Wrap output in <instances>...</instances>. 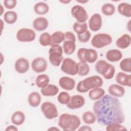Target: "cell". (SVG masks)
<instances>
[{
	"label": "cell",
	"instance_id": "obj_1",
	"mask_svg": "<svg viewBox=\"0 0 131 131\" xmlns=\"http://www.w3.org/2000/svg\"><path fill=\"white\" fill-rule=\"evenodd\" d=\"M93 110L97 122L101 125L121 124L125 120L120 101L111 95L106 94L97 100L93 104Z\"/></svg>",
	"mask_w": 131,
	"mask_h": 131
},
{
	"label": "cell",
	"instance_id": "obj_2",
	"mask_svg": "<svg viewBox=\"0 0 131 131\" xmlns=\"http://www.w3.org/2000/svg\"><path fill=\"white\" fill-rule=\"evenodd\" d=\"M81 121L76 115L63 113L58 119V125L63 130L74 131L79 127Z\"/></svg>",
	"mask_w": 131,
	"mask_h": 131
},
{
	"label": "cell",
	"instance_id": "obj_3",
	"mask_svg": "<svg viewBox=\"0 0 131 131\" xmlns=\"http://www.w3.org/2000/svg\"><path fill=\"white\" fill-rule=\"evenodd\" d=\"M103 84L102 78L98 75L88 77L80 80L77 84L76 90L80 93H84L94 88L101 87Z\"/></svg>",
	"mask_w": 131,
	"mask_h": 131
},
{
	"label": "cell",
	"instance_id": "obj_4",
	"mask_svg": "<svg viewBox=\"0 0 131 131\" xmlns=\"http://www.w3.org/2000/svg\"><path fill=\"white\" fill-rule=\"evenodd\" d=\"M95 68L98 73L102 75L105 79L107 80L112 79L115 73V67L105 60L101 59L97 61Z\"/></svg>",
	"mask_w": 131,
	"mask_h": 131
},
{
	"label": "cell",
	"instance_id": "obj_5",
	"mask_svg": "<svg viewBox=\"0 0 131 131\" xmlns=\"http://www.w3.org/2000/svg\"><path fill=\"white\" fill-rule=\"evenodd\" d=\"M63 49L59 45L51 46L49 50V60L54 67H58L63 60Z\"/></svg>",
	"mask_w": 131,
	"mask_h": 131
},
{
	"label": "cell",
	"instance_id": "obj_6",
	"mask_svg": "<svg viewBox=\"0 0 131 131\" xmlns=\"http://www.w3.org/2000/svg\"><path fill=\"white\" fill-rule=\"evenodd\" d=\"M64 38L62 45V49L67 55L72 54L76 50V37L71 31H67L64 33Z\"/></svg>",
	"mask_w": 131,
	"mask_h": 131
},
{
	"label": "cell",
	"instance_id": "obj_7",
	"mask_svg": "<svg viewBox=\"0 0 131 131\" xmlns=\"http://www.w3.org/2000/svg\"><path fill=\"white\" fill-rule=\"evenodd\" d=\"M77 56L80 61L90 63L95 62L98 58V53L93 49L81 48L78 50Z\"/></svg>",
	"mask_w": 131,
	"mask_h": 131
},
{
	"label": "cell",
	"instance_id": "obj_8",
	"mask_svg": "<svg viewBox=\"0 0 131 131\" xmlns=\"http://www.w3.org/2000/svg\"><path fill=\"white\" fill-rule=\"evenodd\" d=\"M112 36L107 33H98L95 35L91 40L92 46L95 48L100 49L107 46L112 42Z\"/></svg>",
	"mask_w": 131,
	"mask_h": 131
},
{
	"label": "cell",
	"instance_id": "obj_9",
	"mask_svg": "<svg viewBox=\"0 0 131 131\" xmlns=\"http://www.w3.org/2000/svg\"><path fill=\"white\" fill-rule=\"evenodd\" d=\"M60 69L63 73L72 76L76 75L78 72L77 63L70 58H66L63 60Z\"/></svg>",
	"mask_w": 131,
	"mask_h": 131
},
{
	"label": "cell",
	"instance_id": "obj_10",
	"mask_svg": "<svg viewBox=\"0 0 131 131\" xmlns=\"http://www.w3.org/2000/svg\"><path fill=\"white\" fill-rule=\"evenodd\" d=\"M40 109L45 117L48 119L51 120L56 118L58 116V112L56 106L50 101L43 102Z\"/></svg>",
	"mask_w": 131,
	"mask_h": 131
},
{
	"label": "cell",
	"instance_id": "obj_11",
	"mask_svg": "<svg viewBox=\"0 0 131 131\" xmlns=\"http://www.w3.org/2000/svg\"><path fill=\"white\" fill-rule=\"evenodd\" d=\"M35 31L30 28H21L16 33L17 39L21 42H32L35 39Z\"/></svg>",
	"mask_w": 131,
	"mask_h": 131
},
{
	"label": "cell",
	"instance_id": "obj_12",
	"mask_svg": "<svg viewBox=\"0 0 131 131\" xmlns=\"http://www.w3.org/2000/svg\"><path fill=\"white\" fill-rule=\"evenodd\" d=\"M71 12L72 16L76 19L77 22L84 23L88 19V13L82 6L76 5L73 6Z\"/></svg>",
	"mask_w": 131,
	"mask_h": 131
},
{
	"label": "cell",
	"instance_id": "obj_13",
	"mask_svg": "<svg viewBox=\"0 0 131 131\" xmlns=\"http://www.w3.org/2000/svg\"><path fill=\"white\" fill-rule=\"evenodd\" d=\"M47 61L43 57H36L34 58L31 62V68L32 70L37 73L45 72L47 70Z\"/></svg>",
	"mask_w": 131,
	"mask_h": 131
},
{
	"label": "cell",
	"instance_id": "obj_14",
	"mask_svg": "<svg viewBox=\"0 0 131 131\" xmlns=\"http://www.w3.org/2000/svg\"><path fill=\"white\" fill-rule=\"evenodd\" d=\"M85 102V99L82 96L75 95L70 97V99L67 104V106L71 110L78 109L84 105Z\"/></svg>",
	"mask_w": 131,
	"mask_h": 131
},
{
	"label": "cell",
	"instance_id": "obj_15",
	"mask_svg": "<svg viewBox=\"0 0 131 131\" xmlns=\"http://www.w3.org/2000/svg\"><path fill=\"white\" fill-rule=\"evenodd\" d=\"M88 25L89 28L93 32L99 31L102 25V19L101 15L99 13H94L90 18Z\"/></svg>",
	"mask_w": 131,
	"mask_h": 131
},
{
	"label": "cell",
	"instance_id": "obj_16",
	"mask_svg": "<svg viewBox=\"0 0 131 131\" xmlns=\"http://www.w3.org/2000/svg\"><path fill=\"white\" fill-rule=\"evenodd\" d=\"M30 67L29 61L25 58H18L15 62L14 68L15 71L20 74L26 73Z\"/></svg>",
	"mask_w": 131,
	"mask_h": 131
},
{
	"label": "cell",
	"instance_id": "obj_17",
	"mask_svg": "<svg viewBox=\"0 0 131 131\" xmlns=\"http://www.w3.org/2000/svg\"><path fill=\"white\" fill-rule=\"evenodd\" d=\"M58 83L62 89L67 91H71L74 89L76 82L75 80L71 77L62 76L60 78Z\"/></svg>",
	"mask_w": 131,
	"mask_h": 131
},
{
	"label": "cell",
	"instance_id": "obj_18",
	"mask_svg": "<svg viewBox=\"0 0 131 131\" xmlns=\"http://www.w3.org/2000/svg\"><path fill=\"white\" fill-rule=\"evenodd\" d=\"M116 81L121 86L130 87L131 86V75L122 72H118L116 76Z\"/></svg>",
	"mask_w": 131,
	"mask_h": 131
},
{
	"label": "cell",
	"instance_id": "obj_19",
	"mask_svg": "<svg viewBox=\"0 0 131 131\" xmlns=\"http://www.w3.org/2000/svg\"><path fill=\"white\" fill-rule=\"evenodd\" d=\"M48 20L44 17H37L33 22V27L34 29L37 31H44L48 27Z\"/></svg>",
	"mask_w": 131,
	"mask_h": 131
},
{
	"label": "cell",
	"instance_id": "obj_20",
	"mask_svg": "<svg viewBox=\"0 0 131 131\" xmlns=\"http://www.w3.org/2000/svg\"><path fill=\"white\" fill-rule=\"evenodd\" d=\"M108 92L110 95L115 97H121L125 94V89L118 84H112L108 88Z\"/></svg>",
	"mask_w": 131,
	"mask_h": 131
},
{
	"label": "cell",
	"instance_id": "obj_21",
	"mask_svg": "<svg viewBox=\"0 0 131 131\" xmlns=\"http://www.w3.org/2000/svg\"><path fill=\"white\" fill-rule=\"evenodd\" d=\"M131 43L130 36L128 34H124L118 38L116 41V46L119 49H124L128 48Z\"/></svg>",
	"mask_w": 131,
	"mask_h": 131
},
{
	"label": "cell",
	"instance_id": "obj_22",
	"mask_svg": "<svg viewBox=\"0 0 131 131\" xmlns=\"http://www.w3.org/2000/svg\"><path fill=\"white\" fill-rule=\"evenodd\" d=\"M107 60L110 62H114L119 61L122 57V52L117 49H111L105 55Z\"/></svg>",
	"mask_w": 131,
	"mask_h": 131
},
{
	"label": "cell",
	"instance_id": "obj_23",
	"mask_svg": "<svg viewBox=\"0 0 131 131\" xmlns=\"http://www.w3.org/2000/svg\"><path fill=\"white\" fill-rule=\"evenodd\" d=\"M40 92L44 96H54L59 92V88L56 85L49 84L46 86L41 88Z\"/></svg>",
	"mask_w": 131,
	"mask_h": 131
},
{
	"label": "cell",
	"instance_id": "obj_24",
	"mask_svg": "<svg viewBox=\"0 0 131 131\" xmlns=\"http://www.w3.org/2000/svg\"><path fill=\"white\" fill-rule=\"evenodd\" d=\"M41 101V97L39 93L33 92L31 93L28 97V102L29 104L33 107L39 106Z\"/></svg>",
	"mask_w": 131,
	"mask_h": 131
},
{
	"label": "cell",
	"instance_id": "obj_25",
	"mask_svg": "<svg viewBox=\"0 0 131 131\" xmlns=\"http://www.w3.org/2000/svg\"><path fill=\"white\" fill-rule=\"evenodd\" d=\"M11 122L17 126L20 125L24 123L25 121V115L24 113L21 111H16L11 116Z\"/></svg>",
	"mask_w": 131,
	"mask_h": 131
},
{
	"label": "cell",
	"instance_id": "obj_26",
	"mask_svg": "<svg viewBox=\"0 0 131 131\" xmlns=\"http://www.w3.org/2000/svg\"><path fill=\"white\" fill-rule=\"evenodd\" d=\"M34 11L38 15H45L49 11V7L47 4L43 2L36 3L33 7Z\"/></svg>",
	"mask_w": 131,
	"mask_h": 131
},
{
	"label": "cell",
	"instance_id": "obj_27",
	"mask_svg": "<svg viewBox=\"0 0 131 131\" xmlns=\"http://www.w3.org/2000/svg\"><path fill=\"white\" fill-rule=\"evenodd\" d=\"M117 10L119 14L126 17L131 16V5L127 3H121L117 7Z\"/></svg>",
	"mask_w": 131,
	"mask_h": 131
},
{
	"label": "cell",
	"instance_id": "obj_28",
	"mask_svg": "<svg viewBox=\"0 0 131 131\" xmlns=\"http://www.w3.org/2000/svg\"><path fill=\"white\" fill-rule=\"evenodd\" d=\"M105 94V91L101 87L94 88L89 92V97L92 100H97Z\"/></svg>",
	"mask_w": 131,
	"mask_h": 131
},
{
	"label": "cell",
	"instance_id": "obj_29",
	"mask_svg": "<svg viewBox=\"0 0 131 131\" xmlns=\"http://www.w3.org/2000/svg\"><path fill=\"white\" fill-rule=\"evenodd\" d=\"M50 78L46 74H40L38 75L35 79V84L39 88H43L49 84Z\"/></svg>",
	"mask_w": 131,
	"mask_h": 131
},
{
	"label": "cell",
	"instance_id": "obj_30",
	"mask_svg": "<svg viewBox=\"0 0 131 131\" xmlns=\"http://www.w3.org/2000/svg\"><path fill=\"white\" fill-rule=\"evenodd\" d=\"M64 38V33L58 31L54 32L51 35V43L50 46L54 45H59L63 41Z\"/></svg>",
	"mask_w": 131,
	"mask_h": 131
},
{
	"label": "cell",
	"instance_id": "obj_31",
	"mask_svg": "<svg viewBox=\"0 0 131 131\" xmlns=\"http://www.w3.org/2000/svg\"><path fill=\"white\" fill-rule=\"evenodd\" d=\"M17 19V14L14 11H8L4 15V21L8 24H14Z\"/></svg>",
	"mask_w": 131,
	"mask_h": 131
},
{
	"label": "cell",
	"instance_id": "obj_32",
	"mask_svg": "<svg viewBox=\"0 0 131 131\" xmlns=\"http://www.w3.org/2000/svg\"><path fill=\"white\" fill-rule=\"evenodd\" d=\"M74 31L78 35H81L88 30V24L86 23L75 22L73 25Z\"/></svg>",
	"mask_w": 131,
	"mask_h": 131
},
{
	"label": "cell",
	"instance_id": "obj_33",
	"mask_svg": "<svg viewBox=\"0 0 131 131\" xmlns=\"http://www.w3.org/2000/svg\"><path fill=\"white\" fill-rule=\"evenodd\" d=\"M82 117L83 121L86 124H93L96 120L95 114L91 111H86L84 112Z\"/></svg>",
	"mask_w": 131,
	"mask_h": 131
},
{
	"label": "cell",
	"instance_id": "obj_34",
	"mask_svg": "<svg viewBox=\"0 0 131 131\" xmlns=\"http://www.w3.org/2000/svg\"><path fill=\"white\" fill-rule=\"evenodd\" d=\"M101 12L106 16L113 15L115 13V7L111 3H105L101 7Z\"/></svg>",
	"mask_w": 131,
	"mask_h": 131
},
{
	"label": "cell",
	"instance_id": "obj_35",
	"mask_svg": "<svg viewBox=\"0 0 131 131\" xmlns=\"http://www.w3.org/2000/svg\"><path fill=\"white\" fill-rule=\"evenodd\" d=\"M77 64L78 67V75L80 76L87 75L90 72V67L87 62L80 61Z\"/></svg>",
	"mask_w": 131,
	"mask_h": 131
},
{
	"label": "cell",
	"instance_id": "obj_36",
	"mask_svg": "<svg viewBox=\"0 0 131 131\" xmlns=\"http://www.w3.org/2000/svg\"><path fill=\"white\" fill-rule=\"evenodd\" d=\"M39 42L43 47L50 46L51 43V35L48 32L42 33L39 36Z\"/></svg>",
	"mask_w": 131,
	"mask_h": 131
},
{
	"label": "cell",
	"instance_id": "obj_37",
	"mask_svg": "<svg viewBox=\"0 0 131 131\" xmlns=\"http://www.w3.org/2000/svg\"><path fill=\"white\" fill-rule=\"evenodd\" d=\"M120 68L121 70L127 73L131 72V59L130 57L124 58L119 64Z\"/></svg>",
	"mask_w": 131,
	"mask_h": 131
},
{
	"label": "cell",
	"instance_id": "obj_38",
	"mask_svg": "<svg viewBox=\"0 0 131 131\" xmlns=\"http://www.w3.org/2000/svg\"><path fill=\"white\" fill-rule=\"evenodd\" d=\"M70 97H71L68 92H61L57 96V100L59 103L61 104H67L69 102Z\"/></svg>",
	"mask_w": 131,
	"mask_h": 131
},
{
	"label": "cell",
	"instance_id": "obj_39",
	"mask_svg": "<svg viewBox=\"0 0 131 131\" xmlns=\"http://www.w3.org/2000/svg\"><path fill=\"white\" fill-rule=\"evenodd\" d=\"M105 129L107 131H114V130H127V129L121 123H114L106 125Z\"/></svg>",
	"mask_w": 131,
	"mask_h": 131
},
{
	"label": "cell",
	"instance_id": "obj_40",
	"mask_svg": "<svg viewBox=\"0 0 131 131\" xmlns=\"http://www.w3.org/2000/svg\"><path fill=\"white\" fill-rule=\"evenodd\" d=\"M91 37V33L89 30H87L86 32H85L84 33L81 34V35H78L77 38L78 40L83 43L87 42L90 39Z\"/></svg>",
	"mask_w": 131,
	"mask_h": 131
},
{
	"label": "cell",
	"instance_id": "obj_41",
	"mask_svg": "<svg viewBox=\"0 0 131 131\" xmlns=\"http://www.w3.org/2000/svg\"><path fill=\"white\" fill-rule=\"evenodd\" d=\"M4 6L8 9H12L15 8L17 5V1L15 0H5L3 2Z\"/></svg>",
	"mask_w": 131,
	"mask_h": 131
},
{
	"label": "cell",
	"instance_id": "obj_42",
	"mask_svg": "<svg viewBox=\"0 0 131 131\" xmlns=\"http://www.w3.org/2000/svg\"><path fill=\"white\" fill-rule=\"evenodd\" d=\"M78 130H83V131H92V129L88 125H83L80 127L78 129Z\"/></svg>",
	"mask_w": 131,
	"mask_h": 131
},
{
	"label": "cell",
	"instance_id": "obj_43",
	"mask_svg": "<svg viewBox=\"0 0 131 131\" xmlns=\"http://www.w3.org/2000/svg\"><path fill=\"white\" fill-rule=\"evenodd\" d=\"M5 130H6V131H9V130H10V131H17L18 129L15 126L11 125L8 126L6 127V128L5 129Z\"/></svg>",
	"mask_w": 131,
	"mask_h": 131
},
{
	"label": "cell",
	"instance_id": "obj_44",
	"mask_svg": "<svg viewBox=\"0 0 131 131\" xmlns=\"http://www.w3.org/2000/svg\"><path fill=\"white\" fill-rule=\"evenodd\" d=\"M48 130H60V129L58 128H57L55 126H52V127H51L50 128H49L48 129Z\"/></svg>",
	"mask_w": 131,
	"mask_h": 131
},
{
	"label": "cell",
	"instance_id": "obj_45",
	"mask_svg": "<svg viewBox=\"0 0 131 131\" xmlns=\"http://www.w3.org/2000/svg\"><path fill=\"white\" fill-rule=\"evenodd\" d=\"M78 3H81V4H85L86 3H88L89 1H76Z\"/></svg>",
	"mask_w": 131,
	"mask_h": 131
},
{
	"label": "cell",
	"instance_id": "obj_46",
	"mask_svg": "<svg viewBox=\"0 0 131 131\" xmlns=\"http://www.w3.org/2000/svg\"><path fill=\"white\" fill-rule=\"evenodd\" d=\"M71 1H69V0H68V1H60V2H61V3H63L64 4H68L69 3H70Z\"/></svg>",
	"mask_w": 131,
	"mask_h": 131
},
{
	"label": "cell",
	"instance_id": "obj_47",
	"mask_svg": "<svg viewBox=\"0 0 131 131\" xmlns=\"http://www.w3.org/2000/svg\"><path fill=\"white\" fill-rule=\"evenodd\" d=\"M1 9H2V11L1 12V15H2L3 14V6L2 5H1Z\"/></svg>",
	"mask_w": 131,
	"mask_h": 131
}]
</instances>
